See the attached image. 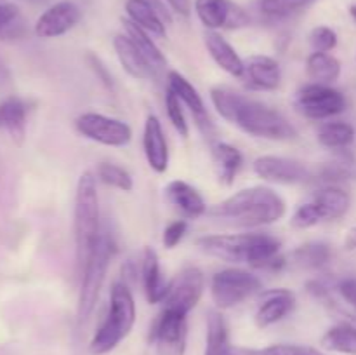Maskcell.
<instances>
[{"mask_svg":"<svg viewBox=\"0 0 356 355\" xmlns=\"http://www.w3.org/2000/svg\"><path fill=\"white\" fill-rule=\"evenodd\" d=\"M211 101L216 111L229 124L254 138L289 141L298 136L294 125L285 115L261 101L236 93L232 87L216 86L211 89Z\"/></svg>","mask_w":356,"mask_h":355,"instance_id":"6da1fadb","label":"cell"},{"mask_svg":"<svg viewBox=\"0 0 356 355\" xmlns=\"http://www.w3.org/2000/svg\"><path fill=\"white\" fill-rule=\"evenodd\" d=\"M287 212L284 198L270 187H250L229 195L209 211L221 221L245 228L266 226L278 223Z\"/></svg>","mask_w":356,"mask_h":355,"instance_id":"7a4b0ae2","label":"cell"},{"mask_svg":"<svg viewBox=\"0 0 356 355\" xmlns=\"http://www.w3.org/2000/svg\"><path fill=\"white\" fill-rule=\"evenodd\" d=\"M99 195H97L96 174L86 171L79 176L75 187L73 205V233H75L76 270L82 274L83 267L92 256L101 237Z\"/></svg>","mask_w":356,"mask_h":355,"instance_id":"3957f363","label":"cell"},{"mask_svg":"<svg viewBox=\"0 0 356 355\" xmlns=\"http://www.w3.org/2000/svg\"><path fill=\"white\" fill-rule=\"evenodd\" d=\"M136 324V303L125 282H115L110 291V306L92 336L89 350L92 355H104L115 350L131 334Z\"/></svg>","mask_w":356,"mask_h":355,"instance_id":"277c9868","label":"cell"},{"mask_svg":"<svg viewBox=\"0 0 356 355\" xmlns=\"http://www.w3.org/2000/svg\"><path fill=\"white\" fill-rule=\"evenodd\" d=\"M115 251H117V247H115L113 239L108 233L101 232L96 249H94L92 256L89 258L82 274H80L82 284H80L79 303H76V324L79 326L86 324L96 308Z\"/></svg>","mask_w":356,"mask_h":355,"instance_id":"5b68a950","label":"cell"},{"mask_svg":"<svg viewBox=\"0 0 356 355\" xmlns=\"http://www.w3.org/2000/svg\"><path fill=\"white\" fill-rule=\"evenodd\" d=\"M261 287L263 284L257 275L243 268L233 267L216 271L211 281V296L219 310H228L259 292Z\"/></svg>","mask_w":356,"mask_h":355,"instance_id":"8992f818","label":"cell"},{"mask_svg":"<svg viewBox=\"0 0 356 355\" xmlns=\"http://www.w3.org/2000/svg\"><path fill=\"white\" fill-rule=\"evenodd\" d=\"M294 106L302 117L312 120H325L343 113L346 108V97L341 90L323 84H306L296 93Z\"/></svg>","mask_w":356,"mask_h":355,"instance_id":"52a82bcc","label":"cell"},{"mask_svg":"<svg viewBox=\"0 0 356 355\" xmlns=\"http://www.w3.org/2000/svg\"><path fill=\"white\" fill-rule=\"evenodd\" d=\"M75 127L86 139L111 148H124L132 141V129L127 122L96 111L79 115Z\"/></svg>","mask_w":356,"mask_h":355,"instance_id":"ba28073f","label":"cell"},{"mask_svg":"<svg viewBox=\"0 0 356 355\" xmlns=\"http://www.w3.org/2000/svg\"><path fill=\"white\" fill-rule=\"evenodd\" d=\"M259 233H216L197 239V247L204 254L226 263H250L252 249Z\"/></svg>","mask_w":356,"mask_h":355,"instance_id":"9c48e42d","label":"cell"},{"mask_svg":"<svg viewBox=\"0 0 356 355\" xmlns=\"http://www.w3.org/2000/svg\"><path fill=\"white\" fill-rule=\"evenodd\" d=\"M205 289V277L198 267H184L172 281L163 299V308L188 315L200 301Z\"/></svg>","mask_w":356,"mask_h":355,"instance_id":"30bf717a","label":"cell"},{"mask_svg":"<svg viewBox=\"0 0 356 355\" xmlns=\"http://www.w3.org/2000/svg\"><path fill=\"white\" fill-rule=\"evenodd\" d=\"M195 13L207 30H238L250 23L243 7L233 0H195Z\"/></svg>","mask_w":356,"mask_h":355,"instance_id":"8fae6325","label":"cell"},{"mask_svg":"<svg viewBox=\"0 0 356 355\" xmlns=\"http://www.w3.org/2000/svg\"><path fill=\"white\" fill-rule=\"evenodd\" d=\"M188 338V315L163 308L152 331L159 355H184Z\"/></svg>","mask_w":356,"mask_h":355,"instance_id":"7c38bea8","label":"cell"},{"mask_svg":"<svg viewBox=\"0 0 356 355\" xmlns=\"http://www.w3.org/2000/svg\"><path fill=\"white\" fill-rule=\"evenodd\" d=\"M252 169L261 180L277 184L306 183L312 171L305 162L282 155H261L254 160Z\"/></svg>","mask_w":356,"mask_h":355,"instance_id":"4fadbf2b","label":"cell"},{"mask_svg":"<svg viewBox=\"0 0 356 355\" xmlns=\"http://www.w3.org/2000/svg\"><path fill=\"white\" fill-rule=\"evenodd\" d=\"M82 19V10L72 0H61L40 14L35 23V35L40 38H58L72 31Z\"/></svg>","mask_w":356,"mask_h":355,"instance_id":"5bb4252c","label":"cell"},{"mask_svg":"<svg viewBox=\"0 0 356 355\" xmlns=\"http://www.w3.org/2000/svg\"><path fill=\"white\" fill-rule=\"evenodd\" d=\"M167 86H169V89L179 97L181 103L191 111L198 129H200L205 136H211L212 132H214V125H212L211 117H209L204 100H202L200 93L193 87V84H191L186 77L181 75L179 72L170 70V72L167 73Z\"/></svg>","mask_w":356,"mask_h":355,"instance_id":"9a60e30c","label":"cell"},{"mask_svg":"<svg viewBox=\"0 0 356 355\" xmlns=\"http://www.w3.org/2000/svg\"><path fill=\"white\" fill-rule=\"evenodd\" d=\"M296 308V294L289 289H270L261 296L259 306L256 310V326L264 329L273 324L280 322L285 317L291 315Z\"/></svg>","mask_w":356,"mask_h":355,"instance_id":"2e32d148","label":"cell"},{"mask_svg":"<svg viewBox=\"0 0 356 355\" xmlns=\"http://www.w3.org/2000/svg\"><path fill=\"white\" fill-rule=\"evenodd\" d=\"M143 150H145L146 162L155 173L163 174L169 169V145L162 122L156 115L149 113L146 117L145 129H143Z\"/></svg>","mask_w":356,"mask_h":355,"instance_id":"e0dca14e","label":"cell"},{"mask_svg":"<svg viewBox=\"0 0 356 355\" xmlns=\"http://www.w3.org/2000/svg\"><path fill=\"white\" fill-rule=\"evenodd\" d=\"M243 80L249 89L254 90H277L282 84L280 63L271 56L256 54L245 61Z\"/></svg>","mask_w":356,"mask_h":355,"instance_id":"ac0fdd59","label":"cell"},{"mask_svg":"<svg viewBox=\"0 0 356 355\" xmlns=\"http://www.w3.org/2000/svg\"><path fill=\"white\" fill-rule=\"evenodd\" d=\"M113 47L117 52V58L120 61L122 68L136 80H155L159 77V72L153 68L152 63L139 52L134 42L125 33L115 35Z\"/></svg>","mask_w":356,"mask_h":355,"instance_id":"d6986e66","label":"cell"},{"mask_svg":"<svg viewBox=\"0 0 356 355\" xmlns=\"http://www.w3.org/2000/svg\"><path fill=\"white\" fill-rule=\"evenodd\" d=\"M165 198L186 219L200 218L207 212V204L200 191L183 180H174L167 184Z\"/></svg>","mask_w":356,"mask_h":355,"instance_id":"ffe728a7","label":"cell"},{"mask_svg":"<svg viewBox=\"0 0 356 355\" xmlns=\"http://www.w3.org/2000/svg\"><path fill=\"white\" fill-rule=\"evenodd\" d=\"M205 47H207L209 56L212 58V61L232 77H238L242 79L243 70H245V61L240 58V54L236 52V49L222 37L219 31H211L207 30L204 35Z\"/></svg>","mask_w":356,"mask_h":355,"instance_id":"44dd1931","label":"cell"},{"mask_svg":"<svg viewBox=\"0 0 356 355\" xmlns=\"http://www.w3.org/2000/svg\"><path fill=\"white\" fill-rule=\"evenodd\" d=\"M141 277L143 289L148 303L159 305L165 299L167 291H169V282L163 278L162 268H160V258L153 247H145L141 261Z\"/></svg>","mask_w":356,"mask_h":355,"instance_id":"7402d4cb","label":"cell"},{"mask_svg":"<svg viewBox=\"0 0 356 355\" xmlns=\"http://www.w3.org/2000/svg\"><path fill=\"white\" fill-rule=\"evenodd\" d=\"M26 115L28 106L21 97L9 96L0 103V127L6 129L17 146L26 139Z\"/></svg>","mask_w":356,"mask_h":355,"instance_id":"603a6c76","label":"cell"},{"mask_svg":"<svg viewBox=\"0 0 356 355\" xmlns=\"http://www.w3.org/2000/svg\"><path fill=\"white\" fill-rule=\"evenodd\" d=\"M212 162H214L219 183L225 187H232L235 183L236 174L243 166V155L236 146L218 141L212 145Z\"/></svg>","mask_w":356,"mask_h":355,"instance_id":"cb8c5ba5","label":"cell"},{"mask_svg":"<svg viewBox=\"0 0 356 355\" xmlns=\"http://www.w3.org/2000/svg\"><path fill=\"white\" fill-rule=\"evenodd\" d=\"M125 13H127V19H131L139 28L148 31L152 37L162 38L167 35L165 23H163L162 16L149 0H127Z\"/></svg>","mask_w":356,"mask_h":355,"instance_id":"d4e9b609","label":"cell"},{"mask_svg":"<svg viewBox=\"0 0 356 355\" xmlns=\"http://www.w3.org/2000/svg\"><path fill=\"white\" fill-rule=\"evenodd\" d=\"M312 200L318 205L320 212H322L323 216V221H325V219L343 218L351 204V198L350 195H348V191L336 187V184H327V187L320 188V190L313 195Z\"/></svg>","mask_w":356,"mask_h":355,"instance_id":"484cf974","label":"cell"},{"mask_svg":"<svg viewBox=\"0 0 356 355\" xmlns=\"http://www.w3.org/2000/svg\"><path fill=\"white\" fill-rule=\"evenodd\" d=\"M306 75L312 82L330 86L341 77V61L329 52H312L306 59Z\"/></svg>","mask_w":356,"mask_h":355,"instance_id":"4316f807","label":"cell"},{"mask_svg":"<svg viewBox=\"0 0 356 355\" xmlns=\"http://www.w3.org/2000/svg\"><path fill=\"white\" fill-rule=\"evenodd\" d=\"M122 23H124V33L134 42V45L139 49V52L152 63L153 68H155L156 72H162L167 65V59L165 56H163V52L160 51L159 45L155 44L152 35H149L148 31L143 30V28H139L136 23H132L131 19H124Z\"/></svg>","mask_w":356,"mask_h":355,"instance_id":"83f0119b","label":"cell"},{"mask_svg":"<svg viewBox=\"0 0 356 355\" xmlns=\"http://www.w3.org/2000/svg\"><path fill=\"white\" fill-rule=\"evenodd\" d=\"M204 355H235L229 343L228 326L221 312L212 310L207 317V343Z\"/></svg>","mask_w":356,"mask_h":355,"instance_id":"f1b7e54d","label":"cell"},{"mask_svg":"<svg viewBox=\"0 0 356 355\" xmlns=\"http://www.w3.org/2000/svg\"><path fill=\"white\" fill-rule=\"evenodd\" d=\"M292 263L305 270H320L332 260V251L325 242H306L292 251Z\"/></svg>","mask_w":356,"mask_h":355,"instance_id":"f546056e","label":"cell"},{"mask_svg":"<svg viewBox=\"0 0 356 355\" xmlns=\"http://www.w3.org/2000/svg\"><path fill=\"white\" fill-rule=\"evenodd\" d=\"M316 139L329 150H346L355 141V129L343 120L323 122L316 132Z\"/></svg>","mask_w":356,"mask_h":355,"instance_id":"4dcf8cb0","label":"cell"},{"mask_svg":"<svg viewBox=\"0 0 356 355\" xmlns=\"http://www.w3.org/2000/svg\"><path fill=\"white\" fill-rule=\"evenodd\" d=\"M323 348L337 354L356 355V326L350 322L330 327L322 336Z\"/></svg>","mask_w":356,"mask_h":355,"instance_id":"1f68e13d","label":"cell"},{"mask_svg":"<svg viewBox=\"0 0 356 355\" xmlns=\"http://www.w3.org/2000/svg\"><path fill=\"white\" fill-rule=\"evenodd\" d=\"M96 178L101 183L106 184V187L117 188L120 191H132V188H134V178H132V174L125 167L113 162L97 164Z\"/></svg>","mask_w":356,"mask_h":355,"instance_id":"d6a6232c","label":"cell"},{"mask_svg":"<svg viewBox=\"0 0 356 355\" xmlns=\"http://www.w3.org/2000/svg\"><path fill=\"white\" fill-rule=\"evenodd\" d=\"M165 110L172 127L179 132V136L188 138V136H190V125H188L186 115H184L183 103H181L179 97H177L170 89H167L165 94Z\"/></svg>","mask_w":356,"mask_h":355,"instance_id":"836d02e7","label":"cell"},{"mask_svg":"<svg viewBox=\"0 0 356 355\" xmlns=\"http://www.w3.org/2000/svg\"><path fill=\"white\" fill-rule=\"evenodd\" d=\"M315 0H261V10L271 17H287Z\"/></svg>","mask_w":356,"mask_h":355,"instance_id":"e575fe53","label":"cell"},{"mask_svg":"<svg viewBox=\"0 0 356 355\" xmlns=\"http://www.w3.org/2000/svg\"><path fill=\"white\" fill-rule=\"evenodd\" d=\"M320 221H323V216L322 212H320L318 205H316L313 200L299 205L291 218L292 226L299 230H308L312 228V226L318 225Z\"/></svg>","mask_w":356,"mask_h":355,"instance_id":"d590c367","label":"cell"},{"mask_svg":"<svg viewBox=\"0 0 356 355\" xmlns=\"http://www.w3.org/2000/svg\"><path fill=\"white\" fill-rule=\"evenodd\" d=\"M337 33L330 26L320 24L315 26L309 33V45L313 47V52H330L337 47Z\"/></svg>","mask_w":356,"mask_h":355,"instance_id":"8d00e7d4","label":"cell"},{"mask_svg":"<svg viewBox=\"0 0 356 355\" xmlns=\"http://www.w3.org/2000/svg\"><path fill=\"white\" fill-rule=\"evenodd\" d=\"M188 233V221L186 219H176V221L169 223L163 230L162 235V244L165 249H174L181 240L184 239V235Z\"/></svg>","mask_w":356,"mask_h":355,"instance_id":"74e56055","label":"cell"},{"mask_svg":"<svg viewBox=\"0 0 356 355\" xmlns=\"http://www.w3.org/2000/svg\"><path fill=\"white\" fill-rule=\"evenodd\" d=\"M337 292H339L341 298H343L348 305H351L356 310V278L348 277L339 281V284H337Z\"/></svg>","mask_w":356,"mask_h":355,"instance_id":"f35d334b","label":"cell"},{"mask_svg":"<svg viewBox=\"0 0 356 355\" xmlns=\"http://www.w3.org/2000/svg\"><path fill=\"white\" fill-rule=\"evenodd\" d=\"M19 16V9L14 3L0 2V31H6Z\"/></svg>","mask_w":356,"mask_h":355,"instance_id":"ab89813d","label":"cell"},{"mask_svg":"<svg viewBox=\"0 0 356 355\" xmlns=\"http://www.w3.org/2000/svg\"><path fill=\"white\" fill-rule=\"evenodd\" d=\"M89 65H90V68L94 70V73H96V75L99 77L101 82H103L104 86H106V87L113 86V82H111V75H110V73H108L106 66H104L103 63L99 61V58H97V56L89 54Z\"/></svg>","mask_w":356,"mask_h":355,"instance_id":"60d3db41","label":"cell"},{"mask_svg":"<svg viewBox=\"0 0 356 355\" xmlns=\"http://www.w3.org/2000/svg\"><path fill=\"white\" fill-rule=\"evenodd\" d=\"M167 3H169L172 9H176L177 13L188 14V0H167Z\"/></svg>","mask_w":356,"mask_h":355,"instance_id":"b9f144b4","label":"cell"},{"mask_svg":"<svg viewBox=\"0 0 356 355\" xmlns=\"http://www.w3.org/2000/svg\"><path fill=\"white\" fill-rule=\"evenodd\" d=\"M344 246L350 251H356V226L346 233V239H344Z\"/></svg>","mask_w":356,"mask_h":355,"instance_id":"7bdbcfd3","label":"cell"},{"mask_svg":"<svg viewBox=\"0 0 356 355\" xmlns=\"http://www.w3.org/2000/svg\"><path fill=\"white\" fill-rule=\"evenodd\" d=\"M296 355H325V354L318 352V350H316V348L299 347V345H298V354H296Z\"/></svg>","mask_w":356,"mask_h":355,"instance_id":"ee69618b","label":"cell"},{"mask_svg":"<svg viewBox=\"0 0 356 355\" xmlns=\"http://www.w3.org/2000/svg\"><path fill=\"white\" fill-rule=\"evenodd\" d=\"M350 14H351V16H353V19L356 21V3H355V6L350 7Z\"/></svg>","mask_w":356,"mask_h":355,"instance_id":"f6af8a7d","label":"cell"},{"mask_svg":"<svg viewBox=\"0 0 356 355\" xmlns=\"http://www.w3.org/2000/svg\"><path fill=\"white\" fill-rule=\"evenodd\" d=\"M28 2H31V3H45V2H49V0H28Z\"/></svg>","mask_w":356,"mask_h":355,"instance_id":"bcb514c9","label":"cell"}]
</instances>
